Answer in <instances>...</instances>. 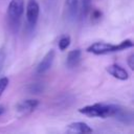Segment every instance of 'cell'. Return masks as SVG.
Masks as SVG:
<instances>
[{"instance_id": "obj_1", "label": "cell", "mask_w": 134, "mask_h": 134, "mask_svg": "<svg viewBox=\"0 0 134 134\" xmlns=\"http://www.w3.org/2000/svg\"><path fill=\"white\" fill-rule=\"evenodd\" d=\"M120 106L115 104H103V103H96L93 105H88L83 108L79 109V112L81 114H84L89 117H110L114 116Z\"/></svg>"}, {"instance_id": "obj_2", "label": "cell", "mask_w": 134, "mask_h": 134, "mask_svg": "<svg viewBox=\"0 0 134 134\" xmlns=\"http://www.w3.org/2000/svg\"><path fill=\"white\" fill-rule=\"evenodd\" d=\"M132 46H133V42L130 39L124 40L118 44H111L107 42H95L87 48V52L93 54H106V53L121 51L127 48H131Z\"/></svg>"}, {"instance_id": "obj_3", "label": "cell", "mask_w": 134, "mask_h": 134, "mask_svg": "<svg viewBox=\"0 0 134 134\" xmlns=\"http://www.w3.org/2000/svg\"><path fill=\"white\" fill-rule=\"evenodd\" d=\"M24 0H12L8 4L6 16L7 23L13 31H17L24 13Z\"/></svg>"}, {"instance_id": "obj_4", "label": "cell", "mask_w": 134, "mask_h": 134, "mask_svg": "<svg viewBox=\"0 0 134 134\" xmlns=\"http://www.w3.org/2000/svg\"><path fill=\"white\" fill-rule=\"evenodd\" d=\"M40 6L37 0H28L26 5V21L30 28H34L38 22Z\"/></svg>"}, {"instance_id": "obj_5", "label": "cell", "mask_w": 134, "mask_h": 134, "mask_svg": "<svg viewBox=\"0 0 134 134\" xmlns=\"http://www.w3.org/2000/svg\"><path fill=\"white\" fill-rule=\"evenodd\" d=\"M38 106H39L38 99H34V98L24 99L17 104L16 111L20 116H26V115L30 114L31 112H34Z\"/></svg>"}, {"instance_id": "obj_6", "label": "cell", "mask_w": 134, "mask_h": 134, "mask_svg": "<svg viewBox=\"0 0 134 134\" xmlns=\"http://www.w3.org/2000/svg\"><path fill=\"white\" fill-rule=\"evenodd\" d=\"M54 55H55L54 50L50 49L43 57V59L40 61V63L38 64L37 68H36V73L37 74H44L45 72H47L52 66V63H53V60H54Z\"/></svg>"}, {"instance_id": "obj_7", "label": "cell", "mask_w": 134, "mask_h": 134, "mask_svg": "<svg viewBox=\"0 0 134 134\" xmlns=\"http://www.w3.org/2000/svg\"><path fill=\"white\" fill-rule=\"evenodd\" d=\"M107 72L109 74H111L113 77L117 79V80H120V81H126L129 79V73L128 71L121 67L120 65L118 64H112V65H109L107 68H106Z\"/></svg>"}, {"instance_id": "obj_8", "label": "cell", "mask_w": 134, "mask_h": 134, "mask_svg": "<svg viewBox=\"0 0 134 134\" xmlns=\"http://www.w3.org/2000/svg\"><path fill=\"white\" fill-rule=\"evenodd\" d=\"M79 13V0H65V15L70 21L74 20Z\"/></svg>"}, {"instance_id": "obj_9", "label": "cell", "mask_w": 134, "mask_h": 134, "mask_svg": "<svg viewBox=\"0 0 134 134\" xmlns=\"http://www.w3.org/2000/svg\"><path fill=\"white\" fill-rule=\"evenodd\" d=\"M81 58H82V51L81 49H73L70 50L67 54L66 58V66L69 69H73L76 68L81 62Z\"/></svg>"}, {"instance_id": "obj_10", "label": "cell", "mask_w": 134, "mask_h": 134, "mask_svg": "<svg viewBox=\"0 0 134 134\" xmlns=\"http://www.w3.org/2000/svg\"><path fill=\"white\" fill-rule=\"evenodd\" d=\"M66 130L69 133H83V134H88L93 131L89 125H87L86 122H83V121H76V122L69 124L67 126Z\"/></svg>"}, {"instance_id": "obj_11", "label": "cell", "mask_w": 134, "mask_h": 134, "mask_svg": "<svg viewBox=\"0 0 134 134\" xmlns=\"http://www.w3.org/2000/svg\"><path fill=\"white\" fill-rule=\"evenodd\" d=\"M114 117H116L117 119H119L124 124H132V121H133V114H132V112L129 111L128 109L122 108V107H120L118 109V111L116 112Z\"/></svg>"}, {"instance_id": "obj_12", "label": "cell", "mask_w": 134, "mask_h": 134, "mask_svg": "<svg viewBox=\"0 0 134 134\" xmlns=\"http://www.w3.org/2000/svg\"><path fill=\"white\" fill-rule=\"evenodd\" d=\"M91 9V0H79V12L82 18H86Z\"/></svg>"}, {"instance_id": "obj_13", "label": "cell", "mask_w": 134, "mask_h": 134, "mask_svg": "<svg viewBox=\"0 0 134 134\" xmlns=\"http://www.w3.org/2000/svg\"><path fill=\"white\" fill-rule=\"evenodd\" d=\"M70 42H71V39H70L69 36H63V37L59 40V43H58L60 50L63 51V50L67 49V47L70 45Z\"/></svg>"}, {"instance_id": "obj_14", "label": "cell", "mask_w": 134, "mask_h": 134, "mask_svg": "<svg viewBox=\"0 0 134 134\" xmlns=\"http://www.w3.org/2000/svg\"><path fill=\"white\" fill-rule=\"evenodd\" d=\"M8 83H9V81H8L7 77L4 76V77H1L0 79V96L2 95V93L6 89V87L8 86Z\"/></svg>"}, {"instance_id": "obj_15", "label": "cell", "mask_w": 134, "mask_h": 134, "mask_svg": "<svg viewBox=\"0 0 134 134\" xmlns=\"http://www.w3.org/2000/svg\"><path fill=\"white\" fill-rule=\"evenodd\" d=\"M102 15H103V14H102L100 10L94 9V10L92 12V14H91V18H92V20H94V21H98V20H100Z\"/></svg>"}, {"instance_id": "obj_16", "label": "cell", "mask_w": 134, "mask_h": 134, "mask_svg": "<svg viewBox=\"0 0 134 134\" xmlns=\"http://www.w3.org/2000/svg\"><path fill=\"white\" fill-rule=\"evenodd\" d=\"M5 57H6L5 50H4L3 48H1V49H0V71H1V69H2V67H3V65H4Z\"/></svg>"}, {"instance_id": "obj_17", "label": "cell", "mask_w": 134, "mask_h": 134, "mask_svg": "<svg viewBox=\"0 0 134 134\" xmlns=\"http://www.w3.org/2000/svg\"><path fill=\"white\" fill-rule=\"evenodd\" d=\"M127 63H128V66L130 67V69H134V54L131 53L129 57H128V60H127Z\"/></svg>"}, {"instance_id": "obj_18", "label": "cell", "mask_w": 134, "mask_h": 134, "mask_svg": "<svg viewBox=\"0 0 134 134\" xmlns=\"http://www.w3.org/2000/svg\"><path fill=\"white\" fill-rule=\"evenodd\" d=\"M41 90H43V88H42L39 84H34V85H31L30 92H32V93H38V92H40Z\"/></svg>"}, {"instance_id": "obj_19", "label": "cell", "mask_w": 134, "mask_h": 134, "mask_svg": "<svg viewBox=\"0 0 134 134\" xmlns=\"http://www.w3.org/2000/svg\"><path fill=\"white\" fill-rule=\"evenodd\" d=\"M3 111H4V109H3V107H0V115L3 113Z\"/></svg>"}]
</instances>
